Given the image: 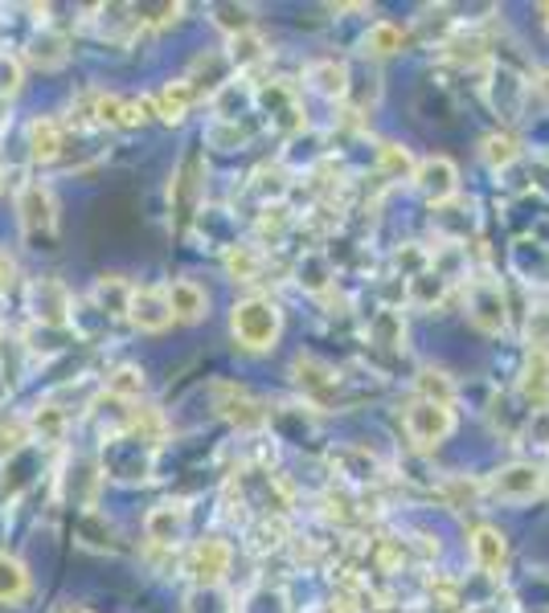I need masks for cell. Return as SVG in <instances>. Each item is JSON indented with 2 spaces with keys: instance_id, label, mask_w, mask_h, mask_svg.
<instances>
[{
  "instance_id": "5",
  "label": "cell",
  "mask_w": 549,
  "mask_h": 613,
  "mask_svg": "<svg viewBox=\"0 0 549 613\" xmlns=\"http://www.w3.org/2000/svg\"><path fill=\"white\" fill-rule=\"evenodd\" d=\"M214 405L222 409V417H231L238 429H258L271 422V409L267 405H258L246 388L231 385V380H217L214 385Z\"/></svg>"
},
{
  "instance_id": "17",
  "label": "cell",
  "mask_w": 549,
  "mask_h": 613,
  "mask_svg": "<svg viewBox=\"0 0 549 613\" xmlns=\"http://www.w3.org/2000/svg\"><path fill=\"white\" fill-rule=\"evenodd\" d=\"M307 82H312L320 95H329V99H345L349 95V70L345 62H336V58H324V62L307 66Z\"/></svg>"
},
{
  "instance_id": "30",
  "label": "cell",
  "mask_w": 549,
  "mask_h": 613,
  "mask_svg": "<svg viewBox=\"0 0 549 613\" xmlns=\"http://www.w3.org/2000/svg\"><path fill=\"white\" fill-rule=\"evenodd\" d=\"M419 393L422 401H431V405H451V401H455V385L448 380V373H434V368H427V373L419 376Z\"/></svg>"
},
{
  "instance_id": "15",
  "label": "cell",
  "mask_w": 549,
  "mask_h": 613,
  "mask_svg": "<svg viewBox=\"0 0 549 613\" xmlns=\"http://www.w3.org/2000/svg\"><path fill=\"white\" fill-rule=\"evenodd\" d=\"M295 380H300L304 393L324 397V393H333V388L341 385V373H336L333 364H320L316 356H300V360H295Z\"/></svg>"
},
{
  "instance_id": "22",
  "label": "cell",
  "mask_w": 549,
  "mask_h": 613,
  "mask_svg": "<svg viewBox=\"0 0 549 613\" xmlns=\"http://www.w3.org/2000/svg\"><path fill=\"white\" fill-rule=\"evenodd\" d=\"M128 295L131 287L119 275L99 278V287H95V303H99L102 315H128Z\"/></svg>"
},
{
  "instance_id": "3",
  "label": "cell",
  "mask_w": 549,
  "mask_h": 613,
  "mask_svg": "<svg viewBox=\"0 0 549 613\" xmlns=\"http://www.w3.org/2000/svg\"><path fill=\"white\" fill-rule=\"evenodd\" d=\"M451 429H455V414H451V405H431V401H414L406 409V434L414 446L422 451H431L439 442L451 438Z\"/></svg>"
},
{
  "instance_id": "31",
  "label": "cell",
  "mask_w": 549,
  "mask_h": 613,
  "mask_svg": "<svg viewBox=\"0 0 549 613\" xmlns=\"http://www.w3.org/2000/svg\"><path fill=\"white\" fill-rule=\"evenodd\" d=\"M300 287H307V290L329 287V263H324L320 254H307L304 263H300Z\"/></svg>"
},
{
  "instance_id": "16",
  "label": "cell",
  "mask_w": 549,
  "mask_h": 613,
  "mask_svg": "<svg viewBox=\"0 0 549 613\" xmlns=\"http://www.w3.org/2000/svg\"><path fill=\"white\" fill-rule=\"evenodd\" d=\"M29 156L41 164H50L62 156V123L58 119H33L29 123Z\"/></svg>"
},
{
  "instance_id": "34",
  "label": "cell",
  "mask_w": 549,
  "mask_h": 613,
  "mask_svg": "<svg viewBox=\"0 0 549 613\" xmlns=\"http://www.w3.org/2000/svg\"><path fill=\"white\" fill-rule=\"evenodd\" d=\"M246 127H238V123H217V127H209V144L214 148H238V144H246Z\"/></svg>"
},
{
  "instance_id": "13",
  "label": "cell",
  "mask_w": 549,
  "mask_h": 613,
  "mask_svg": "<svg viewBox=\"0 0 549 613\" xmlns=\"http://www.w3.org/2000/svg\"><path fill=\"white\" fill-rule=\"evenodd\" d=\"M472 556L488 576H500V568L509 561V544H504V536H500L497 527L484 524L472 532Z\"/></svg>"
},
{
  "instance_id": "9",
  "label": "cell",
  "mask_w": 549,
  "mask_h": 613,
  "mask_svg": "<svg viewBox=\"0 0 549 613\" xmlns=\"http://www.w3.org/2000/svg\"><path fill=\"white\" fill-rule=\"evenodd\" d=\"M189 573L197 576V585L202 589H217L226 581V573H231V544L217 536L202 540L189 556Z\"/></svg>"
},
{
  "instance_id": "12",
  "label": "cell",
  "mask_w": 549,
  "mask_h": 613,
  "mask_svg": "<svg viewBox=\"0 0 549 613\" xmlns=\"http://www.w3.org/2000/svg\"><path fill=\"white\" fill-rule=\"evenodd\" d=\"M165 295H168V307H173V319L197 324V319L209 312V295H205L197 283H189V278H177V283H168Z\"/></svg>"
},
{
  "instance_id": "26",
  "label": "cell",
  "mask_w": 549,
  "mask_h": 613,
  "mask_svg": "<svg viewBox=\"0 0 549 613\" xmlns=\"http://www.w3.org/2000/svg\"><path fill=\"white\" fill-rule=\"evenodd\" d=\"M370 336H373V344H382V348H402V339H406L402 315L398 312H378L370 319Z\"/></svg>"
},
{
  "instance_id": "41",
  "label": "cell",
  "mask_w": 549,
  "mask_h": 613,
  "mask_svg": "<svg viewBox=\"0 0 549 613\" xmlns=\"http://www.w3.org/2000/svg\"><path fill=\"white\" fill-rule=\"evenodd\" d=\"M75 613H90V610H75Z\"/></svg>"
},
{
  "instance_id": "2",
  "label": "cell",
  "mask_w": 549,
  "mask_h": 613,
  "mask_svg": "<svg viewBox=\"0 0 549 613\" xmlns=\"http://www.w3.org/2000/svg\"><path fill=\"white\" fill-rule=\"evenodd\" d=\"M17 217H21V234L29 241H53L58 234V200H53L50 185L41 180H29V185L17 188Z\"/></svg>"
},
{
  "instance_id": "14",
  "label": "cell",
  "mask_w": 549,
  "mask_h": 613,
  "mask_svg": "<svg viewBox=\"0 0 549 613\" xmlns=\"http://www.w3.org/2000/svg\"><path fill=\"white\" fill-rule=\"evenodd\" d=\"M29 568L17 561L13 552H0V605H21L29 597Z\"/></svg>"
},
{
  "instance_id": "25",
  "label": "cell",
  "mask_w": 549,
  "mask_h": 613,
  "mask_svg": "<svg viewBox=\"0 0 549 613\" xmlns=\"http://www.w3.org/2000/svg\"><path fill=\"white\" fill-rule=\"evenodd\" d=\"M214 26L226 29L231 38H243V33H251V26H255V9H251V4H217Z\"/></svg>"
},
{
  "instance_id": "42",
  "label": "cell",
  "mask_w": 549,
  "mask_h": 613,
  "mask_svg": "<svg viewBox=\"0 0 549 613\" xmlns=\"http://www.w3.org/2000/svg\"><path fill=\"white\" fill-rule=\"evenodd\" d=\"M546 483H549V478H546Z\"/></svg>"
},
{
  "instance_id": "6",
  "label": "cell",
  "mask_w": 549,
  "mask_h": 613,
  "mask_svg": "<svg viewBox=\"0 0 549 613\" xmlns=\"http://www.w3.org/2000/svg\"><path fill=\"white\" fill-rule=\"evenodd\" d=\"M144 532L153 540L156 548H177L185 532H189V507L180 500L173 503H156L153 512L144 515Z\"/></svg>"
},
{
  "instance_id": "7",
  "label": "cell",
  "mask_w": 549,
  "mask_h": 613,
  "mask_svg": "<svg viewBox=\"0 0 549 613\" xmlns=\"http://www.w3.org/2000/svg\"><path fill=\"white\" fill-rule=\"evenodd\" d=\"M128 319L140 327V332H165V327L173 324V307H168L165 287H131Z\"/></svg>"
},
{
  "instance_id": "32",
  "label": "cell",
  "mask_w": 549,
  "mask_h": 613,
  "mask_svg": "<svg viewBox=\"0 0 549 613\" xmlns=\"http://www.w3.org/2000/svg\"><path fill=\"white\" fill-rule=\"evenodd\" d=\"M484 160L492 164V168H509V164L517 160V144H512L509 136H488L484 139Z\"/></svg>"
},
{
  "instance_id": "40",
  "label": "cell",
  "mask_w": 549,
  "mask_h": 613,
  "mask_svg": "<svg viewBox=\"0 0 549 613\" xmlns=\"http://www.w3.org/2000/svg\"><path fill=\"white\" fill-rule=\"evenodd\" d=\"M541 13H546V29H549V4H546V9H541Z\"/></svg>"
},
{
  "instance_id": "23",
  "label": "cell",
  "mask_w": 549,
  "mask_h": 613,
  "mask_svg": "<svg viewBox=\"0 0 549 613\" xmlns=\"http://www.w3.org/2000/svg\"><path fill=\"white\" fill-rule=\"evenodd\" d=\"M443 295H448V283L434 270H419V275L410 278V303L422 307V312H431L434 303H443Z\"/></svg>"
},
{
  "instance_id": "8",
  "label": "cell",
  "mask_w": 549,
  "mask_h": 613,
  "mask_svg": "<svg viewBox=\"0 0 549 613\" xmlns=\"http://www.w3.org/2000/svg\"><path fill=\"white\" fill-rule=\"evenodd\" d=\"M541 487H546V475H541L533 463H512V466H504V471H497V475H492V483H488V491H492L497 500H504V503L533 500Z\"/></svg>"
},
{
  "instance_id": "19",
  "label": "cell",
  "mask_w": 549,
  "mask_h": 613,
  "mask_svg": "<svg viewBox=\"0 0 549 613\" xmlns=\"http://www.w3.org/2000/svg\"><path fill=\"white\" fill-rule=\"evenodd\" d=\"M525 401L537 405V409H549V356L546 352H533V360L525 368V385H521Z\"/></svg>"
},
{
  "instance_id": "38",
  "label": "cell",
  "mask_w": 549,
  "mask_h": 613,
  "mask_svg": "<svg viewBox=\"0 0 549 613\" xmlns=\"http://www.w3.org/2000/svg\"><path fill=\"white\" fill-rule=\"evenodd\" d=\"M13 283V263H9V254H0V290Z\"/></svg>"
},
{
  "instance_id": "39",
  "label": "cell",
  "mask_w": 549,
  "mask_h": 613,
  "mask_svg": "<svg viewBox=\"0 0 549 613\" xmlns=\"http://www.w3.org/2000/svg\"><path fill=\"white\" fill-rule=\"evenodd\" d=\"M533 90H541V95H546V102H549V75H541V82H533Z\"/></svg>"
},
{
  "instance_id": "36",
  "label": "cell",
  "mask_w": 549,
  "mask_h": 613,
  "mask_svg": "<svg viewBox=\"0 0 549 613\" xmlns=\"http://www.w3.org/2000/svg\"><path fill=\"white\" fill-rule=\"evenodd\" d=\"M382 168L385 172H394V176H410L414 172V160H410V151L394 148V144H385L382 148Z\"/></svg>"
},
{
  "instance_id": "43",
  "label": "cell",
  "mask_w": 549,
  "mask_h": 613,
  "mask_svg": "<svg viewBox=\"0 0 549 613\" xmlns=\"http://www.w3.org/2000/svg\"><path fill=\"white\" fill-rule=\"evenodd\" d=\"M0 176H4V172H0Z\"/></svg>"
},
{
  "instance_id": "11",
  "label": "cell",
  "mask_w": 549,
  "mask_h": 613,
  "mask_svg": "<svg viewBox=\"0 0 549 613\" xmlns=\"http://www.w3.org/2000/svg\"><path fill=\"white\" fill-rule=\"evenodd\" d=\"M414 180H419V188L434 205H443V200L455 197L460 172H455V164H451L448 156H431V160H422L419 168H414Z\"/></svg>"
},
{
  "instance_id": "27",
  "label": "cell",
  "mask_w": 549,
  "mask_h": 613,
  "mask_svg": "<svg viewBox=\"0 0 549 613\" xmlns=\"http://www.w3.org/2000/svg\"><path fill=\"white\" fill-rule=\"evenodd\" d=\"M226 270H231L238 283H255L258 270H263V254H258L255 246H231V254H226Z\"/></svg>"
},
{
  "instance_id": "4",
  "label": "cell",
  "mask_w": 549,
  "mask_h": 613,
  "mask_svg": "<svg viewBox=\"0 0 549 613\" xmlns=\"http://www.w3.org/2000/svg\"><path fill=\"white\" fill-rule=\"evenodd\" d=\"M468 312H472V324L480 332H504L509 324V312H504V290L492 275H480L468 283Z\"/></svg>"
},
{
  "instance_id": "20",
  "label": "cell",
  "mask_w": 549,
  "mask_h": 613,
  "mask_svg": "<svg viewBox=\"0 0 549 613\" xmlns=\"http://www.w3.org/2000/svg\"><path fill=\"white\" fill-rule=\"evenodd\" d=\"M189 102H193V87L185 78H180V82H168V87L156 95V115H160L165 123H177V119H185Z\"/></svg>"
},
{
  "instance_id": "10",
  "label": "cell",
  "mask_w": 549,
  "mask_h": 613,
  "mask_svg": "<svg viewBox=\"0 0 549 613\" xmlns=\"http://www.w3.org/2000/svg\"><path fill=\"white\" fill-rule=\"evenodd\" d=\"M75 312V299H70V290L58 283V278H38L33 283V315H38L41 324L50 327H62Z\"/></svg>"
},
{
  "instance_id": "18",
  "label": "cell",
  "mask_w": 549,
  "mask_h": 613,
  "mask_svg": "<svg viewBox=\"0 0 549 613\" xmlns=\"http://www.w3.org/2000/svg\"><path fill=\"white\" fill-rule=\"evenodd\" d=\"M525 95H529V87H525L517 75H509V70H497V75H492V107H497L504 119H517V115H521Z\"/></svg>"
},
{
  "instance_id": "35",
  "label": "cell",
  "mask_w": 549,
  "mask_h": 613,
  "mask_svg": "<svg viewBox=\"0 0 549 613\" xmlns=\"http://www.w3.org/2000/svg\"><path fill=\"white\" fill-rule=\"evenodd\" d=\"M17 90H21V62L0 50V95L9 99V95H17Z\"/></svg>"
},
{
  "instance_id": "29",
  "label": "cell",
  "mask_w": 549,
  "mask_h": 613,
  "mask_svg": "<svg viewBox=\"0 0 549 613\" xmlns=\"http://www.w3.org/2000/svg\"><path fill=\"white\" fill-rule=\"evenodd\" d=\"M402 50V29L390 26V21H378V26H370V33H365V53H373V58H390V53Z\"/></svg>"
},
{
  "instance_id": "33",
  "label": "cell",
  "mask_w": 549,
  "mask_h": 613,
  "mask_svg": "<svg viewBox=\"0 0 549 613\" xmlns=\"http://www.w3.org/2000/svg\"><path fill=\"white\" fill-rule=\"evenodd\" d=\"M231 46H234V53H231L234 66H251L263 58V41H258L255 33H243V38H234Z\"/></svg>"
},
{
  "instance_id": "28",
  "label": "cell",
  "mask_w": 549,
  "mask_h": 613,
  "mask_svg": "<svg viewBox=\"0 0 549 613\" xmlns=\"http://www.w3.org/2000/svg\"><path fill=\"white\" fill-rule=\"evenodd\" d=\"M107 393L119 401H136L144 393V373L136 364H119L116 373L107 376Z\"/></svg>"
},
{
  "instance_id": "37",
  "label": "cell",
  "mask_w": 549,
  "mask_h": 613,
  "mask_svg": "<svg viewBox=\"0 0 549 613\" xmlns=\"http://www.w3.org/2000/svg\"><path fill=\"white\" fill-rule=\"evenodd\" d=\"M529 438L537 446H549V409H533V422H529Z\"/></svg>"
},
{
  "instance_id": "24",
  "label": "cell",
  "mask_w": 549,
  "mask_h": 613,
  "mask_svg": "<svg viewBox=\"0 0 549 613\" xmlns=\"http://www.w3.org/2000/svg\"><path fill=\"white\" fill-rule=\"evenodd\" d=\"M29 58L41 66V70H58V66L66 62V38H58V33H38V38L29 41Z\"/></svg>"
},
{
  "instance_id": "1",
  "label": "cell",
  "mask_w": 549,
  "mask_h": 613,
  "mask_svg": "<svg viewBox=\"0 0 549 613\" xmlns=\"http://www.w3.org/2000/svg\"><path fill=\"white\" fill-rule=\"evenodd\" d=\"M231 332L246 352H267L275 348V339L283 332V312L271 299H263V295L243 299L231 312Z\"/></svg>"
},
{
  "instance_id": "21",
  "label": "cell",
  "mask_w": 549,
  "mask_h": 613,
  "mask_svg": "<svg viewBox=\"0 0 549 613\" xmlns=\"http://www.w3.org/2000/svg\"><path fill=\"white\" fill-rule=\"evenodd\" d=\"M26 426H29V434H33V438L58 442L66 434V414L58 409V405H53V401H46V405H38V409H33V417H29Z\"/></svg>"
}]
</instances>
